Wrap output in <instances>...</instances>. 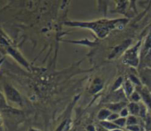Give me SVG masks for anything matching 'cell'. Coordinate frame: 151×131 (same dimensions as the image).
Wrapping results in <instances>:
<instances>
[{
	"mask_svg": "<svg viewBox=\"0 0 151 131\" xmlns=\"http://www.w3.org/2000/svg\"><path fill=\"white\" fill-rule=\"evenodd\" d=\"M125 106H126V102L125 101L119 102V103H110V104L107 105V108L109 111L114 112L115 113L120 112L124 108H125Z\"/></svg>",
	"mask_w": 151,
	"mask_h": 131,
	"instance_id": "52a82bcc",
	"label": "cell"
},
{
	"mask_svg": "<svg viewBox=\"0 0 151 131\" xmlns=\"http://www.w3.org/2000/svg\"><path fill=\"white\" fill-rule=\"evenodd\" d=\"M127 20H101V21H92V22H72V23H68L70 26H76V27H82V28H87L92 29L96 33V35L101 37L104 38L114 28L118 26L119 24L125 23Z\"/></svg>",
	"mask_w": 151,
	"mask_h": 131,
	"instance_id": "6da1fadb",
	"label": "cell"
},
{
	"mask_svg": "<svg viewBox=\"0 0 151 131\" xmlns=\"http://www.w3.org/2000/svg\"><path fill=\"white\" fill-rule=\"evenodd\" d=\"M128 130L130 131H140V127L138 125H132V126H127Z\"/></svg>",
	"mask_w": 151,
	"mask_h": 131,
	"instance_id": "d6986e66",
	"label": "cell"
},
{
	"mask_svg": "<svg viewBox=\"0 0 151 131\" xmlns=\"http://www.w3.org/2000/svg\"><path fill=\"white\" fill-rule=\"evenodd\" d=\"M140 62L147 66L151 64V33L147 36L141 50Z\"/></svg>",
	"mask_w": 151,
	"mask_h": 131,
	"instance_id": "5b68a950",
	"label": "cell"
},
{
	"mask_svg": "<svg viewBox=\"0 0 151 131\" xmlns=\"http://www.w3.org/2000/svg\"><path fill=\"white\" fill-rule=\"evenodd\" d=\"M97 131H109L108 129H106V128H104L103 127H97Z\"/></svg>",
	"mask_w": 151,
	"mask_h": 131,
	"instance_id": "7402d4cb",
	"label": "cell"
},
{
	"mask_svg": "<svg viewBox=\"0 0 151 131\" xmlns=\"http://www.w3.org/2000/svg\"><path fill=\"white\" fill-rule=\"evenodd\" d=\"M128 111H129V113L131 115H133V116H136V115H139V105H138L137 103H134V102H131L130 104H128Z\"/></svg>",
	"mask_w": 151,
	"mask_h": 131,
	"instance_id": "ba28073f",
	"label": "cell"
},
{
	"mask_svg": "<svg viewBox=\"0 0 151 131\" xmlns=\"http://www.w3.org/2000/svg\"><path fill=\"white\" fill-rule=\"evenodd\" d=\"M87 131H97V128L94 126L90 125V126L87 127Z\"/></svg>",
	"mask_w": 151,
	"mask_h": 131,
	"instance_id": "ffe728a7",
	"label": "cell"
},
{
	"mask_svg": "<svg viewBox=\"0 0 151 131\" xmlns=\"http://www.w3.org/2000/svg\"><path fill=\"white\" fill-rule=\"evenodd\" d=\"M123 81H124V78H123V77H119V78L115 82V83H114V87H113V91H116V90H120V87L122 86Z\"/></svg>",
	"mask_w": 151,
	"mask_h": 131,
	"instance_id": "9a60e30c",
	"label": "cell"
},
{
	"mask_svg": "<svg viewBox=\"0 0 151 131\" xmlns=\"http://www.w3.org/2000/svg\"><path fill=\"white\" fill-rule=\"evenodd\" d=\"M6 53H7L9 56H11V57H12L15 61H17L21 66H22V67L25 68L27 70L30 71V67H29V62L27 61V59L23 57V55H22L16 48H14V46H10V47H8V48L6 50Z\"/></svg>",
	"mask_w": 151,
	"mask_h": 131,
	"instance_id": "277c9868",
	"label": "cell"
},
{
	"mask_svg": "<svg viewBox=\"0 0 151 131\" xmlns=\"http://www.w3.org/2000/svg\"><path fill=\"white\" fill-rule=\"evenodd\" d=\"M3 90H4V95L8 102V104L12 105H22V98L19 90H17L13 85L10 83H4L3 85Z\"/></svg>",
	"mask_w": 151,
	"mask_h": 131,
	"instance_id": "7a4b0ae2",
	"label": "cell"
},
{
	"mask_svg": "<svg viewBox=\"0 0 151 131\" xmlns=\"http://www.w3.org/2000/svg\"><path fill=\"white\" fill-rule=\"evenodd\" d=\"M129 80L132 82V84H136L137 86H141L142 85V83H141V82H140V80L138 78V77H136L135 75H130V77H129Z\"/></svg>",
	"mask_w": 151,
	"mask_h": 131,
	"instance_id": "2e32d148",
	"label": "cell"
},
{
	"mask_svg": "<svg viewBox=\"0 0 151 131\" xmlns=\"http://www.w3.org/2000/svg\"><path fill=\"white\" fill-rule=\"evenodd\" d=\"M112 112L109 111L108 108H104V109H101L99 112H98V115H97V118L98 120H100L101 121H104V120H107L109 119V117L111 115Z\"/></svg>",
	"mask_w": 151,
	"mask_h": 131,
	"instance_id": "30bf717a",
	"label": "cell"
},
{
	"mask_svg": "<svg viewBox=\"0 0 151 131\" xmlns=\"http://www.w3.org/2000/svg\"><path fill=\"white\" fill-rule=\"evenodd\" d=\"M119 118V114L118 113H115V112H112L111 113V115L109 117V119L107 120H109V121H111V122H114L116 120H117Z\"/></svg>",
	"mask_w": 151,
	"mask_h": 131,
	"instance_id": "ac0fdd59",
	"label": "cell"
},
{
	"mask_svg": "<svg viewBox=\"0 0 151 131\" xmlns=\"http://www.w3.org/2000/svg\"><path fill=\"white\" fill-rule=\"evenodd\" d=\"M28 131H40V130L37 129V128H36V127H30V128H29Z\"/></svg>",
	"mask_w": 151,
	"mask_h": 131,
	"instance_id": "603a6c76",
	"label": "cell"
},
{
	"mask_svg": "<svg viewBox=\"0 0 151 131\" xmlns=\"http://www.w3.org/2000/svg\"><path fill=\"white\" fill-rule=\"evenodd\" d=\"M101 126L103 127L104 128L108 129L109 131H112V130H115L116 128H119L114 122H111V121H109V120L101 121Z\"/></svg>",
	"mask_w": 151,
	"mask_h": 131,
	"instance_id": "8fae6325",
	"label": "cell"
},
{
	"mask_svg": "<svg viewBox=\"0 0 151 131\" xmlns=\"http://www.w3.org/2000/svg\"><path fill=\"white\" fill-rule=\"evenodd\" d=\"M137 118L136 116H133V115H129L127 118H126V125L127 126H132V125H137Z\"/></svg>",
	"mask_w": 151,
	"mask_h": 131,
	"instance_id": "7c38bea8",
	"label": "cell"
},
{
	"mask_svg": "<svg viewBox=\"0 0 151 131\" xmlns=\"http://www.w3.org/2000/svg\"><path fill=\"white\" fill-rule=\"evenodd\" d=\"M130 98H131V101H132V102L137 103V102H139V101L141 99V96H140V94H139V91H134V92L131 95Z\"/></svg>",
	"mask_w": 151,
	"mask_h": 131,
	"instance_id": "4fadbf2b",
	"label": "cell"
},
{
	"mask_svg": "<svg viewBox=\"0 0 151 131\" xmlns=\"http://www.w3.org/2000/svg\"><path fill=\"white\" fill-rule=\"evenodd\" d=\"M132 43V40L131 39H128V40H125L124 42H123L121 44H119L118 46H116L110 53L109 55V58H114L119 55H121L123 52H125L127 50H128V47L130 46Z\"/></svg>",
	"mask_w": 151,
	"mask_h": 131,
	"instance_id": "8992f818",
	"label": "cell"
},
{
	"mask_svg": "<svg viewBox=\"0 0 151 131\" xmlns=\"http://www.w3.org/2000/svg\"><path fill=\"white\" fill-rule=\"evenodd\" d=\"M141 45V43L139 42L136 45L128 49L124 54V62L131 65L132 67H137L139 63V58L138 57L139 49Z\"/></svg>",
	"mask_w": 151,
	"mask_h": 131,
	"instance_id": "3957f363",
	"label": "cell"
},
{
	"mask_svg": "<svg viewBox=\"0 0 151 131\" xmlns=\"http://www.w3.org/2000/svg\"><path fill=\"white\" fill-rule=\"evenodd\" d=\"M119 115H120L121 117H123V118H127V117L129 116V111H128V108H127V107L124 108V109L119 112Z\"/></svg>",
	"mask_w": 151,
	"mask_h": 131,
	"instance_id": "e0dca14e",
	"label": "cell"
},
{
	"mask_svg": "<svg viewBox=\"0 0 151 131\" xmlns=\"http://www.w3.org/2000/svg\"><path fill=\"white\" fill-rule=\"evenodd\" d=\"M124 91L126 95L127 98L131 97V95L134 92V88H133V84L132 83V82L128 79L125 81L124 84Z\"/></svg>",
	"mask_w": 151,
	"mask_h": 131,
	"instance_id": "9c48e42d",
	"label": "cell"
},
{
	"mask_svg": "<svg viewBox=\"0 0 151 131\" xmlns=\"http://www.w3.org/2000/svg\"><path fill=\"white\" fill-rule=\"evenodd\" d=\"M114 123L118 127H124L126 125V118H123V117H119L117 120H116L114 121Z\"/></svg>",
	"mask_w": 151,
	"mask_h": 131,
	"instance_id": "5bb4252c",
	"label": "cell"
},
{
	"mask_svg": "<svg viewBox=\"0 0 151 131\" xmlns=\"http://www.w3.org/2000/svg\"><path fill=\"white\" fill-rule=\"evenodd\" d=\"M112 131H122L120 128H116V129H115V130H112Z\"/></svg>",
	"mask_w": 151,
	"mask_h": 131,
	"instance_id": "d4e9b609",
	"label": "cell"
},
{
	"mask_svg": "<svg viewBox=\"0 0 151 131\" xmlns=\"http://www.w3.org/2000/svg\"><path fill=\"white\" fill-rule=\"evenodd\" d=\"M4 60H5V58H0V66L2 65V63L4 62Z\"/></svg>",
	"mask_w": 151,
	"mask_h": 131,
	"instance_id": "cb8c5ba5",
	"label": "cell"
},
{
	"mask_svg": "<svg viewBox=\"0 0 151 131\" xmlns=\"http://www.w3.org/2000/svg\"><path fill=\"white\" fill-rule=\"evenodd\" d=\"M2 127H3V117L1 115V112H0V129L2 128Z\"/></svg>",
	"mask_w": 151,
	"mask_h": 131,
	"instance_id": "44dd1931",
	"label": "cell"
}]
</instances>
